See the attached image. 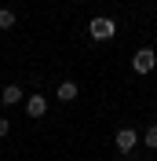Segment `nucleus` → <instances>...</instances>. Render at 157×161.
<instances>
[{
    "mask_svg": "<svg viewBox=\"0 0 157 161\" xmlns=\"http://www.w3.org/2000/svg\"><path fill=\"white\" fill-rule=\"evenodd\" d=\"M26 114H30L33 121H40L44 114H48V99H44L40 92H37V95H26Z\"/></svg>",
    "mask_w": 157,
    "mask_h": 161,
    "instance_id": "obj_4",
    "label": "nucleus"
},
{
    "mask_svg": "<svg viewBox=\"0 0 157 161\" xmlns=\"http://www.w3.org/2000/svg\"><path fill=\"white\" fill-rule=\"evenodd\" d=\"M88 33H91L95 40H110L113 33H117V26H113V19H91Z\"/></svg>",
    "mask_w": 157,
    "mask_h": 161,
    "instance_id": "obj_3",
    "label": "nucleus"
},
{
    "mask_svg": "<svg viewBox=\"0 0 157 161\" xmlns=\"http://www.w3.org/2000/svg\"><path fill=\"white\" fill-rule=\"evenodd\" d=\"M143 143H146L150 150H157V125H150V128L143 132Z\"/></svg>",
    "mask_w": 157,
    "mask_h": 161,
    "instance_id": "obj_7",
    "label": "nucleus"
},
{
    "mask_svg": "<svg viewBox=\"0 0 157 161\" xmlns=\"http://www.w3.org/2000/svg\"><path fill=\"white\" fill-rule=\"evenodd\" d=\"M154 51H157V48H154Z\"/></svg>",
    "mask_w": 157,
    "mask_h": 161,
    "instance_id": "obj_10",
    "label": "nucleus"
},
{
    "mask_svg": "<svg viewBox=\"0 0 157 161\" xmlns=\"http://www.w3.org/2000/svg\"><path fill=\"white\" fill-rule=\"evenodd\" d=\"M8 132H11V121H8V117H0V136H8Z\"/></svg>",
    "mask_w": 157,
    "mask_h": 161,
    "instance_id": "obj_9",
    "label": "nucleus"
},
{
    "mask_svg": "<svg viewBox=\"0 0 157 161\" xmlns=\"http://www.w3.org/2000/svg\"><path fill=\"white\" fill-rule=\"evenodd\" d=\"M113 143H117V150H121V154H132V150L139 147V132H135V128H117Z\"/></svg>",
    "mask_w": 157,
    "mask_h": 161,
    "instance_id": "obj_2",
    "label": "nucleus"
},
{
    "mask_svg": "<svg viewBox=\"0 0 157 161\" xmlns=\"http://www.w3.org/2000/svg\"><path fill=\"white\" fill-rule=\"evenodd\" d=\"M55 95H59L62 103H73V99H77V95H80V88H77V84H73V80H62V84H59V92H55Z\"/></svg>",
    "mask_w": 157,
    "mask_h": 161,
    "instance_id": "obj_6",
    "label": "nucleus"
},
{
    "mask_svg": "<svg viewBox=\"0 0 157 161\" xmlns=\"http://www.w3.org/2000/svg\"><path fill=\"white\" fill-rule=\"evenodd\" d=\"M132 70L143 73V77H146V73H154V70H157V51H154V48H139L135 59H132Z\"/></svg>",
    "mask_w": 157,
    "mask_h": 161,
    "instance_id": "obj_1",
    "label": "nucleus"
},
{
    "mask_svg": "<svg viewBox=\"0 0 157 161\" xmlns=\"http://www.w3.org/2000/svg\"><path fill=\"white\" fill-rule=\"evenodd\" d=\"M0 103H4V106H19V103H26V92H22L19 84H4V92H0Z\"/></svg>",
    "mask_w": 157,
    "mask_h": 161,
    "instance_id": "obj_5",
    "label": "nucleus"
},
{
    "mask_svg": "<svg viewBox=\"0 0 157 161\" xmlns=\"http://www.w3.org/2000/svg\"><path fill=\"white\" fill-rule=\"evenodd\" d=\"M11 26H15V11L4 8V11H0V30H11Z\"/></svg>",
    "mask_w": 157,
    "mask_h": 161,
    "instance_id": "obj_8",
    "label": "nucleus"
}]
</instances>
